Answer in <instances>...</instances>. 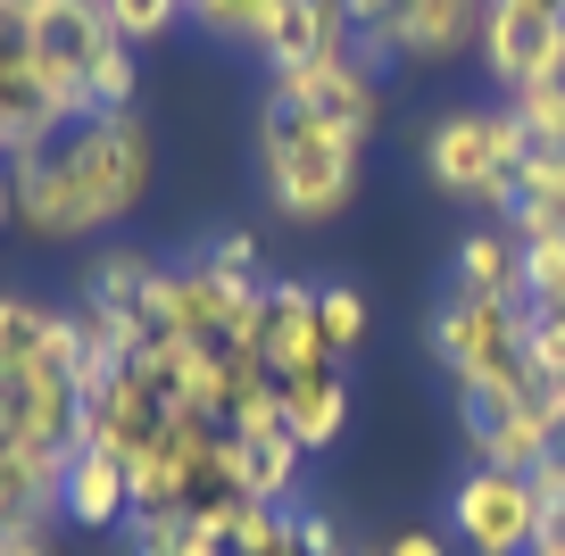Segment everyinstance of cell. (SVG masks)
Segmentation results:
<instances>
[{"label":"cell","instance_id":"f546056e","mask_svg":"<svg viewBox=\"0 0 565 556\" xmlns=\"http://www.w3.org/2000/svg\"><path fill=\"white\" fill-rule=\"evenodd\" d=\"M18 225V192H9V158H0V233Z\"/></svg>","mask_w":565,"mask_h":556},{"label":"cell","instance_id":"1f68e13d","mask_svg":"<svg viewBox=\"0 0 565 556\" xmlns=\"http://www.w3.org/2000/svg\"><path fill=\"white\" fill-rule=\"evenodd\" d=\"M42 0H0V18H34Z\"/></svg>","mask_w":565,"mask_h":556},{"label":"cell","instance_id":"4316f807","mask_svg":"<svg viewBox=\"0 0 565 556\" xmlns=\"http://www.w3.org/2000/svg\"><path fill=\"white\" fill-rule=\"evenodd\" d=\"M532 499H541V532L548 523L565 532V449H548L541 466H532Z\"/></svg>","mask_w":565,"mask_h":556},{"label":"cell","instance_id":"f1b7e54d","mask_svg":"<svg viewBox=\"0 0 565 556\" xmlns=\"http://www.w3.org/2000/svg\"><path fill=\"white\" fill-rule=\"evenodd\" d=\"M383 556H449V539H441V532H416V523H407V532H391V539H383Z\"/></svg>","mask_w":565,"mask_h":556},{"label":"cell","instance_id":"52a82bcc","mask_svg":"<svg viewBox=\"0 0 565 556\" xmlns=\"http://www.w3.org/2000/svg\"><path fill=\"white\" fill-rule=\"evenodd\" d=\"M266 100L300 108V117H324V125L366 141L374 125H383V67H374L358 42H333V51L300 58V67H275L266 75Z\"/></svg>","mask_w":565,"mask_h":556},{"label":"cell","instance_id":"9c48e42d","mask_svg":"<svg viewBox=\"0 0 565 556\" xmlns=\"http://www.w3.org/2000/svg\"><path fill=\"white\" fill-rule=\"evenodd\" d=\"M449 532L475 556H532L541 539V499H532V473L508 466H466L449 482Z\"/></svg>","mask_w":565,"mask_h":556},{"label":"cell","instance_id":"e0dca14e","mask_svg":"<svg viewBox=\"0 0 565 556\" xmlns=\"http://www.w3.org/2000/svg\"><path fill=\"white\" fill-rule=\"evenodd\" d=\"M499 225L515 242H565V150H532L524 183H515V209Z\"/></svg>","mask_w":565,"mask_h":556},{"label":"cell","instance_id":"d4e9b609","mask_svg":"<svg viewBox=\"0 0 565 556\" xmlns=\"http://www.w3.org/2000/svg\"><path fill=\"white\" fill-rule=\"evenodd\" d=\"M515 125L532 133V150H565V84H532V92H508Z\"/></svg>","mask_w":565,"mask_h":556},{"label":"cell","instance_id":"ac0fdd59","mask_svg":"<svg viewBox=\"0 0 565 556\" xmlns=\"http://www.w3.org/2000/svg\"><path fill=\"white\" fill-rule=\"evenodd\" d=\"M282 9H291V0H183V25H200V34L225 42V51L266 58V51H275Z\"/></svg>","mask_w":565,"mask_h":556},{"label":"cell","instance_id":"7a4b0ae2","mask_svg":"<svg viewBox=\"0 0 565 556\" xmlns=\"http://www.w3.org/2000/svg\"><path fill=\"white\" fill-rule=\"evenodd\" d=\"M366 183V141L341 133L324 117H300V108H258V192L282 225H333L341 209Z\"/></svg>","mask_w":565,"mask_h":556},{"label":"cell","instance_id":"d6986e66","mask_svg":"<svg viewBox=\"0 0 565 556\" xmlns=\"http://www.w3.org/2000/svg\"><path fill=\"white\" fill-rule=\"evenodd\" d=\"M233 449H242V490L258 506H300L308 499V449L291 432H258V440H233Z\"/></svg>","mask_w":565,"mask_h":556},{"label":"cell","instance_id":"6da1fadb","mask_svg":"<svg viewBox=\"0 0 565 556\" xmlns=\"http://www.w3.org/2000/svg\"><path fill=\"white\" fill-rule=\"evenodd\" d=\"M150 174H159V141L141 125V108H125V117H84V125H67L51 150L9 158L18 233L42 242V249L117 233L125 216L150 200Z\"/></svg>","mask_w":565,"mask_h":556},{"label":"cell","instance_id":"3957f363","mask_svg":"<svg viewBox=\"0 0 565 556\" xmlns=\"http://www.w3.org/2000/svg\"><path fill=\"white\" fill-rule=\"evenodd\" d=\"M532 167V133L515 125V108H441L424 125V174L441 200H466L475 216H508L515 183Z\"/></svg>","mask_w":565,"mask_h":556},{"label":"cell","instance_id":"d6a6232c","mask_svg":"<svg viewBox=\"0 0 565 556\" xmlns=\"http://www.w3.org/2000/svg\"><path fill=\"white\" fill-rule=\"evenodd\" d=\"M275 556H308V548H300V523H291V539H282V548H275Z\"/></svg>","mask_w":565,"mask_h":556},{"label":"cell","instance_id":"484cf974","mask_svg":"<svg viewBox=\"0 0 565 556\" xmlns=\"http://www.w3.org/2000/svg\"><path fill=\"white\" fill-rule=\"evenodd\" d=\"M200 258H209L216 275H233V282H266L258 233H242V225H225V233H216V242H200Z\"/></svg>","mask_w":565,"mask_h":556},{"label":"cell","instance_id":"ffe728a7","mask_svg":"<svg viewBox=\"0 0 565 556\" xmlns=\"http://www.w3.org/2000/svg\"><path fill=\"white\" fill-rule=\"evenodd\" d=\"M150 282H159V258L134 249V242H108L100 258L84 266V299H92V308H108V316H125V324H134V308H141Z\"/></svg>","mask_w":565,"mask_h":556},{"label":"cell","instance_id":"9a60e30c","mask_svg":"<svg viewBox=\"0 0 565 556\" xmlns=\"http://www.w3.org/2000/svg\"><path fill=\"white\" fill-rule=\"evenodd\" d=\"M275 399H282V432L300 440L308 457H317V449H341V432H350V374H341V365L282 374Z\"/></svg>","mask_w":565,"mask_h":556},{"label":"cell","instance_id":"277c9868","mask_svg":"<svg viewBox=\"0 0 565 556\" xmlns=\"http://www.w3.org/2000/svg\"><path fill=\"white\" fill-rule=\"evenodd\" d=\"M424 341H433V365L449 374V391H508V383L532 374V316H524V299H482V291L441 282Z\"/></svg>","mask_w":565,"mask_h":556},{"label":"cell","instance_id":"4fadbf2b","mask_svg":"<svg viewBox=\"0 0 565 556\" xmlns=\"http://www.w3.org/2000/svg\"><path fill=\"white\" fill-rule=\"evenodd\" d=\"M67 125H84V117L51 92V75H42L34 58H0V158L51 150Z\"/></svg>","mask_w":565,"mask_h":556},{"label":"cell","instance_id":"603a6c76","mask_svg":"<svg viewBox=\"0 0 565 556\" xmlns=\"http://www.w3.org/2000/svg\"><path fill=\"white\" fill-rule=\"evenodd\" d=\"M317 332L333 357H350L358 341H366V291L358 282H317Z\"/></svg>","mask_w":565,"mask_h":556},{"label":"cell","instance_id":"cb8c5ba5","mask_svg":"<svg viewBox=\"0 0 565 556\" xmlns=\"http://www.w3.org/2000/svg\"><path fill=\"white\" fill-rule=\"evenodd\" d=\"M108 25H117V42H134V51H150V42H167L183 25V0H100Z\"/></svg>","mask_w":565,"mask_h":556},{"label":"cell","instance_id":"ba28073f","mask_svg":"<svg viewBox=\"0 0 565 556\" xmlns=\"http://www.w3.org/2000/svg\"><path fill=\"white\" fill-rule=\"evenodd\" d=\"M108 51H117V25H108L100 0H42L25 18V58L51 75V92L75 117H92V75H100Z\"/></svg>","mask_w":565,"mask_h":556},{"label":"cell","instance_id":"7402d4cb","mask_svg":"<svg viewBox=\"0 0 565 556\" xmlns=\"http://www.w3.org/2000/svg\"><path fill=\"white\" fill-rule=\"evenodd\" d=\"M333 42H350V34H341V0H291L282 25H275V51H266V75H275V67H300V58L333 51Z\"/></svg>","mask_w":565,"mask_h":556},{"label":"cell","instance_id":"44dd1931","mask_svg":"<svg viewBox=\"0 0 565 556\" xmlns=\"http://www.w3.org/2000/svg\"><path fill=\"white\" fill-rule=\"evenodd\" d=\"M125 556H233V548L216 523L183 515V506H150V515L125 523Z\"/></svg>","mask_w":565,"mask_h":556},{"label":"cell","instance_id":"7c38bea8","mask_svg":"<svg viewBox=\"0 0 565 556\" xmlns=\"http://www.w3.org/2000/svg\"><path fill=\"white\" fill-rule=\"evenodd\" d=\"M242 341L266 349L275 383H282V374H308V365H341L333 349H324V332H317V282H300V275H275V282H266L258 324H249Z\"/></svg>","mask_w":565,"mask_h":556},{"label":"cell","instance_id":"5bb4252c","mask_svg":"<svg viewBox=\"0 0 565 556\" xmlns=\"http://www.w3.org/2000/svg\"><path fill=\"white\" fill-rule=\"evenodd\" d=\"M58 515H67L75 532H125V523H134V473H125V457L75 449L67 473H58Z\"/></svg>","mask_w":565,"mask_h":556},{"label":"cell","instance_id":"5b68a950","mask_svg":"<svg viewBox=\"0 0 565 556\" xmlns=\"http://www.w3.org/2000/svg\"><path fill=\"white\" fill-rule=\"evenodd\" d=\"M491 0H341V34L374 67H449L482 51Z\"/></svg>","mask_w":565,"mask_h":556},{"label":"cell","instance_id":"4dcf8cb0","mask_svg":"<svg viewBox=\"0 0 565 556\" xmlns=\"http://www.w3.org/2000/svg\"><path fill=\"white\" fill-rule=\"evenodd\" d=\"M532 556H565V532H557V523H548V532L532 539Z\"/></svg>","mask_w":565,"mask_h":556},{"label":"cell","instance_id":"2e32d148","mask_svg":"<svg viewBox=\"0 0 565 556\" xmlns=\"http://www.w3.org/2000/svg\"><path fill=\"white\" fill-rule=\"evenodd\" d=\"M449 282H458V291H482V299H524V242H515L499 216L466 225L458 249H449Z\"/></svg>","mask_w":565,"mask_h":556},{"label":"cell","instance_id":"8fae6325","mask_svg":"<svg viewBox=\"0 0 565 556\" xmlns=\"http://www.w3.org/2000/svg\"><path fill=\"white\" fill-rule=\"evenodd\" d=\"M167 416H175V407L150 391V374H141V365H117V374L84 399V449H108V457L134 466L141 449H159Z\"/></svg>","mask_w":565,"mask_h":556},{"label":"cell","instance_id":"30bf717a","mask_svg":"<svg viewBox=\"0 0 565 556\" xmlns=\"http://www.w3.org/2000/svg\"><path fill=\"white\" fill-rule=\"evenodd\" d=\"M482 67L499 92H532V84H565V18H532L515 0H491L482 18Z\"/></svg>","mask_w":565,"mask_h":556},{"label":"cell","instance_id":"8992f818","mask_svg":"<svg viewBox=\"0 0 565 556\" xmlns=\"http://www.w3.org/2000/svg\"><path fill=\"white\" fill-rule=\"evenodd\" d=\"M458 432L475 466L532 473L548 449H565V391L541 374H524L508 391H458Z\"/></svg>","mask_w":565,"mask_h":556},{"label":"cell","instance_id":"83f0119b","mask_svg":"<svg viewBox=\"0 0 565 556\" xmlns=\"http://www.w3.org/2000/svg\"><path fill=\"white\" fill-rule=\"evenodd\" d=\"M0 556H58V523H9Z\"/></svg>","mask_w":565,"mask_h":556}]
</instances>
